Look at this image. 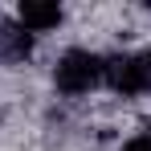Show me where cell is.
<instances>
[{"instance_id": "6da1fadb", "label": "cell", "mask_w": 151, "mask_h": 151, "mask_svg": "<svg viewBox=\"0 0 151 151\" xmlns=\"http://www.w3.org/2000/svg\"><path fill=\"white\" fill-rule=\"evenodd\" d=\"M49 90L61 102H90L106 90V53L94 45H65L49 65Z\"/></svg>"}, {"instance_id": "277c9868", "label": "cell", "mask_w": 151, "mask_h": 151, "mask_svg": "<svg viewBox=\"0 0 151 151\" xmlns=\"http://www.w3.org/2000/svg\"><path fill=\"white\" fill-rule=\"evenodd\" d=\"M119 151H151V123L127 131L123 139H119Z\"/></svg>"}, {"instance_id": "7a4b0ae2", "label": "cell", "mask_w": 151, "mask_h": 151, "mask_svg": "<svg viewBox=\"0 0 151 151\" xmlns=\"http://www.w3.org/2000/svg\"><path fill=\"white\" fill-rule=\"evenodd\" d=\"M119 102H147L151 98V41L127 45L106 53V90Z\"/></svg>"}, {"instance_id": "3957f363", "label": "cell", "mask_w": 151, "mask_h": 151, "mask_svg": "<svg viewBox=\"0 0 151 151\" xmlns=\"http://www.w3.org/2000/svg\"><path fill=\"white\" fill-rule=\"evenodd\" d=\"M8 17H12V25L21 29L25 37H33V41H45L53 33H61L65 21H70L65 4H57V0H25V4H17Z\"/></svg>"}]
</instances>
